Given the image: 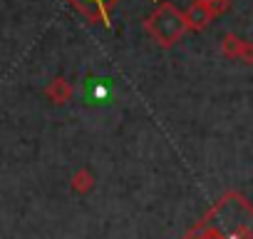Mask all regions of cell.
<instances>
[{
  "label": "cell",
  "mask_w": 253,
  "mask_h": 239,
  "mask_svg": "<svg viewBox=\"0 0 253 239\" xmlns=\"http://www.w3.org/2000/svg\"><path fill=\"white\" fill-rule=\"evenodd\" d=\"M147 30L152 33V38H154L159 45H174L189 28H186L184 13L176 10L171 3H164V5H159V8L149 15Z\"/></svg>",
  "instance_id": "obj_1"
},
{
  "label": "cell",
  "mask_w": 253,
  "mask_h": 239,
  "mask_svg": "<svg viewBox=\"0 0 253 239\" xmlns=\"http://www.w3.org/2000/svg\"><path fill=\"white\" fill-rule=\"evenodd\" d=\"M211 18H213V13L206 8V5H201V3H194L189 5V10L184 13V20H186V28H191V30H204L209 23H211Z\"/></svg>",
  "instance_id": "obj_2"
},
{
  "label": "cell",
  "mask_w": 253,
  "mask_h": 239,
  "mask_svg": "<svg viewBox=\"0 0 253 239\" xmlns=\"http://www.w3.org/2000/svg\"><path fill=\"white\" fill-rule=\"evenodd\" d=\"M196 3L206 5V8H209L213 15H216V13H221V10H226V5H228L226 0H196Z\"/></svg>",
  "instance_id": "obj_3"
},
{
  "label": "cell",
  "mask_w": 253,
  "mask_h": 239,
  "mask_svg": "<svg viewBox=\"0 0 253 239\" xmlns=\"http://www.w3.org/2000/svg\"><path fill=\"white\" fill-rule=\"evenodd\" d=\"M72 187L75 189H89V177L84 172H80L77 177H72Z\"/></svg>",
  "instance_id": "obj_4"
},
{
  "label": "cell",
  "mask_w": 253,
  "mask_h": 239,
  "mask_svg": "<svg viewBox=\"0 0 253 239\" xmlns=\"http://www.w3.org/2000/svg\"><path fill=\"white\" fill-rule=\"evenodd\" d=\"M50 97H55L57 102H60V100L65 97V92H62V80H57V82H55V85L50 87Z\"/></svg>",
  "instance_id": "obj_5"
},
{
  "label": "cell",
  "mask_w": 253,
  "mask_h": 239,
  "mask_svg": "<svg viewBox=\"0 0 253 239\" xmlns=\"http://www.w3.org/2000/svg\"><path fill=\"white\" fill-rule=\"evenodd\" d=\"M87 3H94L99 10H102V20L107 23V13H104V0H87Z\"/></svg>",
  "instance_id": "obj_6"
}]
</instances>
